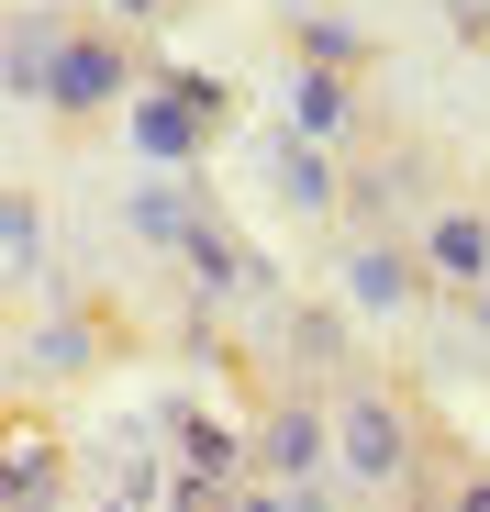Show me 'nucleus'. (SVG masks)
<instances>
[{"label": "nucleus", "instance_id": "nucleus-1", "mask_svg": "<svg viewBox=\"0 0 490 512\" xmlns=\"http://www.w3.org/2000/svg\"><path fill=\"white\" fill-rule=\"evenodd\" d=\"M446 435H435V412L401 390L390 368H335V479L357 501H413L435 479Z\"/></svg>", "mask_w": 490, "mask_h": 512}, {"label": "nucleus", "instance_id": "nucleus-2", "mask_svg": "<svg viewBox=\"0 0 490 512\" xmlns=\"http://www.w3.org/2000/svg\"><path fill=\"white\" fill-rule=\"evenodd\" d=\"M346 201H335V234H413L446 190H457V167H446V145L435 134H413V123H357L346 145Z\"/></svg>", "mask_w": 490, "mask_h": 512}, {"label": "nucleus", "instance_id": "nucleus-3", "mask_svg": "<svg viewBox=\"0 0 490 512\" xmlns=\"http://www.w3.org/2000/svg\"><path fill=\"white\" fill-rule=\"evenodd\" d=\"M145 101V56H134V23L112 12H67V45H56V78H45V112L56 134H90L112 112Z\"/></svg>", "mask_w": 490, "mask_h": 512}, {"label": "nucleus", "instance_id": "nucleus-4", "mask_svg": "<svg viewBox=\"0 0 490 512\" xmlns=\"http://www.w3.org/2000/svg\"><path fill=\"white\" fill-rule=\"evenodd\" d=\"M245 446H257V479H279V490L335 479V401L301 390V379H279V390H268V412L245 423Z\"/></svg>", "mask_w": 490, "mask_h": 512}, {"label": "nucleus", "instance_id": "nucleus-5", "mask_svg": "<svg viewBox=\"0 0 490 512\" xmlns=\"http://www.w3.org/2000/svg\"><path fill=\"white\" fill-rule=\"evenodd\" d=\"M424 268H435V301H457V312H490V190H446L424 223Z\"/></svg>", "mask_w": 490, "mask_h": 512}, {"label": "nucleus", "instance_id": "nucleus-6", "mask_svg": "<svg viewBox=\"0 0 490 512\" xmlns=\"http://www.w3.org/2000/svg\"><path fill=\"white\" fill-rule=\"evenodd\" d=\"M335 279L357 312H424L435 268H424V234H335Z\"/></svg>", "mask_w": 490, "mask_h": 512}, {"label": "nucleus", "instance_id": "nucleus-7", "mask_svg": "<svg viewBox=\"0 0 490 512\" xmlns=\"http://www.w3.org/2000/svg\"><path fill=\"white\" fill-rule=\"evenodd\" d=\"M123 123H134V134H145L156 156H190V145H201V134L223 123V90H201V78H156V90H145V101H134Z\"/></svg>", "mask_w": 490, "mask_h": 512}, {"label": "nucleus", "instance_id": "nucleus-8", "mask_svg": "<svg viewBox=\"0 0 490 512\" xmlns=\"http://www.w3.org/2000/svg\"><path fill=\"white\" fill-rule=\"evenodd\" d=\"M368 112H357V67H301L290 78V134H312V145H346Z\"/></svg>", "mask_w": 490, "mask_h": 512}, {"label": "nucleus", "instance_id": "nucleus-9", "mask_svg": "<svg viewBox=\"0 0 490 512\" xmlns=\"http://www.w3.org/2000/svg\"><path fill=\"white\" fill-rule=\"evenodd\" d=\"M56 45H67V12H56V0H23V12H12V45H0V78H12V101H45Z\"/></svg>", "mask_w": 490, "mask_h": 512}, {"label": "nucleus", "instance_id": "nucleus-10", "mask_svg": "<svg viewBox=\"0 0 490 512\" xmlns=\"http://www.w3.org/2000/svg\"><path fill=\"white\" fill-rule=\"evenodd\" d=\"M401 512H490V457H468V446H446L435 457V479L401 501Z\"/></svg>", "mask_w": 490, "mask_h": 512}, {"label": "nucleus", "instance_id": "nucleus-11", "mask_svg": "<svg viewBox=\"0 0 490 512\" xmlns=\"http://www.w3.org/2000/svg\"><path fill=\"white\" fill-rule=\"evenodd\" d=\"M12 512H56L67 501V457L45 446V435H12V490H0Z\"/></svg>", "mask_w": 490, "mask_h": 512}, {"label": "nucleus", "instance_id": "nucleus-12", "mask_svg": "<svg viewBox=\"0 0 490 512\" xmlns=\"http://www.w3.org/2000/svg\"><path fill=\"white\" fill-rule=\"evenodd\" d=\"M0 256H12V279L45 268V212H34V190H12V212H0Z\"/></svg>", "mask_w": 490, "mask_h": 512}, {"label": "nucleus", "instance_id": "nucleus-13", "mask_svg": "<svg viewBox=\"0 0 490 512\" xmlns=\"http://www.w3.org/2000/svg\"><path fill=\"white\" fill-rule=\"evenodd\" d=\"M101 12H112V23H134V34H168L190 0H101Z\"/></svg>", "mask_w": 490, "mask_h": 512}, {"label": "nucleus", "instance_id": "nucleus-14", "mask_svg": "<svg viewBox=\"0 0 490 512\" xmlns=\"http://www.w3.org/2000/svg\"><path fill=\"white\" fill-rule=\"evenodd\" d=\"M101 512H123V501H101Z\"/></svg>", "mask_w": 490, "mask_h": 512}]
</instances>
